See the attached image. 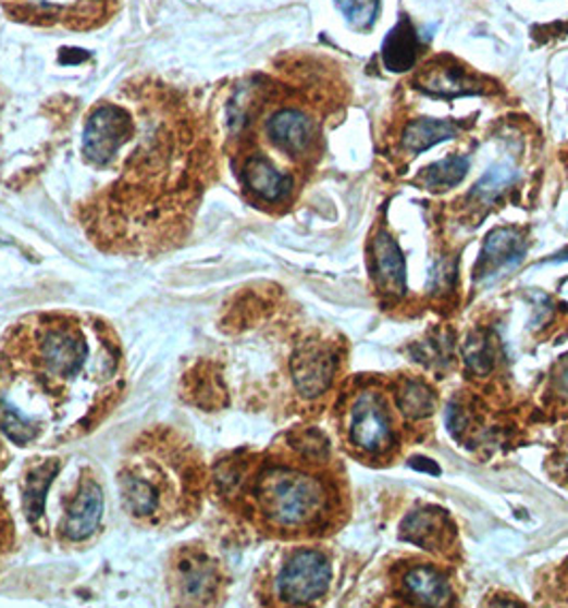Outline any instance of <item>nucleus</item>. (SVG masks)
Here are the masks:
<instances>
[{
    "mask_svg": "<svg viewBox=\"0 0 568 608\" xmlns=\"http://www.w3.org/2000/svg\"><path fill=\"white\" fill-rule=\"evenodd\" d=\"M257 504L266 519L279 528H299L321 510L325 492L323 485L293 468L266 470L255 487Z\"/></svg>",
    "mask_w": 568,
    "mask_h": 608,
    "instance_id": "nucleus-1",
    "label": "nucleus"
},
{
    "mask_svg": "<svg viewBox=\"0 0 568 608\" xmlns=\"http://www.w3.org/2000/svg\"><path fill=\"white\" fill-rule=\"evenodd\" d=\"M86 357L88 344L79 325L57 317L33 330V370L48 390L73 383L84 372Z\"/></svg>",
    "mask_w": 568,
    "mask_h": 608,
    "instance_id": "nucleus-2",
    "label": "nucleus"
},
{
    "mask_svg": "<svg viewBox=\"0 0 568 608\" xmlns=\"http://www.w3.org/2000/svg\"><path fill=\"white\" fill-rule=\"evenodd\" d=\"M330 583V559L321 551L304 549L291 555V559L284 563L276 581V592L284 605L301 607L321 600L328 594Z\"/></svg>",
    "mask_w": 568,
    "mask_h": 608,
    "instance_id": "nucleus-3",
    "label": "nucleus"
},
{
    "mask_svg": "<svg viewBox=\"0 0 568 608\" xmlns=\"http://www.w3.org/2000/svg\"><path fill=\"white\" fill-rule=\"evenodd\" d=\"M133 131L128 113L114 106L95 111L84 131V154L97 165H108Z\"/></svg>",
    "mask_w": 568,
    "mask_h": 608,
    "instance_id": "nucleus-4",
    "label": "nucleus"
},
{
    "mask_svg": "<svg viewBox=\"0 0 568 608\" xmlns=\"http://www.w3.org/2000/svg\"><path fill=\"white\" fill-rule=\"evenodd\" d=\"M417 90L425 92L434 99L452 101L457 97H474L483 95V82L472 75L466 66L455 62L454 58H439L428 62L415 79Z\"/></svg>",
    "mask_w": 568,
    "mask_h": 608,
    "instance_id": "nucleus-5",
    "label": "nucleus"
},
{
    "mask_svg": "<svg viewBox=\"0 0 568 608\" xmlns=\"http://www.w3.org/2000/svg\"><path fill=\"white\" fill-rule=\"evenodd\" d=\"M350 441L355 446L368 450V452H379L385 450L392 438V421L385 410V404L381 401L379 395L374 393H361L350 410V427H348Z\"/></svg>",
    "mask_w": 568,
    "mask_h": 608,
    "instance_id": "nucleus-6",
    "label": "nucleus"
},
{
    "mask_svg": "<svg viewBox=\"0 0 568 608\" xmlns=\"http://www.w3.org/2000/svg\"><path fill=\"white\" fill-rule=\"evenodd\" d=\"M336 372V359L334 352L317 342L304 344L291 361V374L297 390L304 397H319L325 393Z\"/></svg>",
    "mask_w": 568,
    "mask_h": 608,
    "instance_id": "nucleus-7",
    "label": "nucleus"
},
{
    "mask_svg": "<svg viewBox=\"0 0 568 608\" xmlns=\"http://www.w3.org/2000/svg\"><path fill=\"white\" fill-rule=\"evenodd\" d=\"M103 504H106V499H103L101 487L92 479L82 481L77 496L73 498L66 510V519L62 523V534L71 543H82V541L90 538L101 523Z\"/></svg>",
    "mask_w": 568,
    "mask_h": 608,
    "instance_id": "nucleus-8",
    "label": "nucleus"
},
{
    "mask_svg": "<svg viewBox=\"0 0 568 608\" xmlns=\"http://www.w3.org/2000/svg\"><path fill=\"white\" fill-rule=\"evenodd\" d=\"M266 131H268L270 141L279 150H283L284 154H291V157L306 154L312 148V141L317 135L314 122L299 110L276 111L268 120Z\"/></svg>",
    "mask_w": 568,
    "mask_h": 608,
    "instance_id": "nucleus-9",
    "label": "nucleus"
},
{
    "mask_svg": "<svg viewBox=\"0 0 568 608\" xmlns=\"http://www.w3.org/2000/svg\"><path fill=\"white\" fill-rule=\"evenodd\" d=\"M523 255H526V241H523L521 233L511 226H503V228H494L485 237L479 265H483L485 276L498 274L507 268L519 265Z\"/></svg>",
    "mask_w": 568,
    "mask_h": 608,
    "instance_id": "nucleus-10",
    "label": "nucleus"
},
{
    "mask_svg": "<svg viewBox=\"0 0 568 608\" xmlns=\"http://www.w3.org/2000/svg\"><path fill=\"white\" fill-rule=\"evenodd\" d=\"M372 252H374V276L379 286L385 293L402 295L406 290V263L398 241L385 228H381L374 237Z\"/></svg>",
    "mask_w": 568,
    "mask_h": 608,
    "instance_id": "nucleus-11",
    "label": "nucleus"
},
{
    "mask_svg": "<svg viewBox=\"0 0 568 608\" xmlns=\"http://www.w3.org/2000/svg\"><path fill=\"white\" fill-rule=\"evenodd\" d=\"M419 52L421 39L417 35V28L412 26L408 15H399L398 24L390 30L381 48L385 69L392 73L410 71L419 58Z\"/></svg>",
    "mask_w": 568,
    "mask_h": 608,
    "instance_id": "nucleus-12",
    "label": "nucleus"
},
{
    "mask_svg": "<svg viewBox=\"0 0 568 608\" xmlns=\"http://www.w3.org/2000/svg\"><path fill=\"white\" fill-rule=\"evenodd\" d=\"M244 182L257 197H261L263 201H270V203L283 201L293 188V179L288 175H284L283 171H279L276 166L272 165L270 159H266L261 154H255L246 161Z\"/></svg>",
    "mask_w": 568,
    "mask_h": 608,
    "instance_id": "nucleus-13",
    "label": "nucleus"
},
{
    "mask_svg": "<svg viewBox=\"0 0 568 608\" xmlns=\"http://www.w3.org/2000/svg\"><path fill=\"white\" fill-rule=\"evenodd\" d=\"M459 135V124L454 120H436V117H419L412 120L402 133V148L410 154H421L447 139Z\"/></svg>",
    "mask_w": 568,
    "mask_h": 608,
    "instance_id": "nucleus-14",
    "label": "nucleus"
},
{
    "mask_svg": "<svg viewBox=\"0 0 568 608\" xmlns=\"http://www.w3.org/2000/svg\"><path fill=\"white\" fill-rule=\"evenodd\" d=\"M180 587L184 600L203 605L214 598L219 574L210 561H203L201 557H186V561L180 563Z\"/></svg>",
    "mask_w": 568,
    "mask_h": 608,
    "instance_id": "nucleus-15",
    "label": "nucleus"
},
{
    "mask_svg": "<svg viewBox=\"0 0 568 608\" xmlns=\"http://www.w3.org/2000/svg\"><path fill=\"white\" fill-rule=\"evenodd\" d=\"M406 590L428 607H447L452 603L449 581L430 566H417L404 576Z\"/></svg>",
    "mask_w": 568,
    "mask_h": 608,
    "instance_id": "nucleus-16",
    "label": "nucleus"
},
{
    "mask_svg": "<svg viewBox=\"0 0 568 608\" xmlns=\"http://www.w3.org/2000/svg\"><path fill=\"white\" fill-rule=\"evenodd\" d=\"M468 169H470L468 159L454 154V157H447V159H443L434 165L425 166L421 177H419V184L428 190L443 193V190H449L457 184H461Z\"/></svg>",
    "mask_w": 568,
    "mask_h": 608,
    "instance_id": "nucleus-17",
    "label": "nucleus"
},
{
    "mask_svg": "<svg viewBox=\"0 0 568 608\" xmlns=\"http://www.w3.org/2000/svg\"><path fill=\"white\" fill-rule=\"evenodd\" d=\"M58 472L57 461L52 463H41L37 468H33V474L26 479V487H24V508L30 521H37L44 514V506H46V492L48 485L52 483L54 474Z\"/></svg>",
    "mask_w": 568,
    "mask_h": 608,
    "instance_id": "nucleus-18",
    "label": "nucleus"
},
{
    "mask_svg": "<svg viewBox=\"0 0 568 608\" xmlns=\"http://www.w3.org/2000/svg\"><path fill=\"white\" fill-rule=\"evenodd\" d=\"M441 525H439V514L432 510H419L406 517L402 523V538L421 545L423 549H432L441 541Z\"/></svg>",
    "mask_w": 568,
    "mask_h": 608,
    "instance_id": "nucleus-19",
    "label": "nucleus"
},
{
    "mask_svg": "<svg viewBox=\"0 0 568 608\" xmlns=\"http://www.w3.org/2000/svg\"><path fill=\"white\" fill-rule=\"evenodd\" d=\"M519 177L517 169L511 165H494L485 171V175L470 190V199H479L481 203H492L501 193H505L513 182Z\"/></svg>",
    "mask_w": 568,
    "mask_h": 608,
    "instance_id": "nucleus-20",
    "label": "nucleus"
},
{
    "mask_svg": "<svg viewBox=\"0 0 568 608\" xmlns=\"http://www.w3.org/2000/svg\"><path fill=\"white\" fill-rule=\"evenodd\" d=\"M398 406L406 419H425L434 412V395L423 383L408 381L399 388Z\"/></svg>",
    "mask_w": 568,
    "mask_h": 608,
    "instance_id": "nucleus-21",
    "label": "nucleus"
},
{
    "mask_svg": "<svg viewBox=\"0 0 568 608\" xmlns=\"http://www.w3.org/2000/svg\"><path fill=\"white\" fill-rule=\"evenodd\" d=\"M344 20L355 30H370L381 13V0H334Z\"/></svg>",
    "mask_w": 568,
    "mask_h": 608,
    "instance_id": "nucleus-22",
    "label": "nucleus"
},
{
    "mask_svg": "<svg viewBox=\"0 0 568 608\" xmlns=\"http://www.w3.org/2000/svg\"><path fill=\"white\" fill-rule=\"evenodd\" d=\"M464 357L474 374H487L494 368V350L485 335H472L466 342Z\"/></svg>",
    "mask_w": 568,
    "mask_h": 608,
    "instance_id": "nucleus-23",
    "label": "nucleus"
},
{
    "mask_svg": "<svg viewBox=\"0 0 568 608\" xmlns=\"http://www.w3.org/2000/svg\"><path fill=\"white\" fill-rule=\"evenodd\" d=\"M410 468H415V470H423V472H428V474H441V468L434 463V461H430V459H423V457H415V459H410Z\"/></svg>",
    "mask_w": 568,
    "mask_h": 608,
    "instance_id": "nucleus-24",
    "label": "nucleus"
},
{
    "mask_svg": "<svg viewBox=\"0 0 568 608\" xmlns=\"http://www.w3.org/2000/svg\"><path fill=\"white\" fill-rule=\"evenodd\" d=\"M567 259H568V250L567 252H563V255H560V257H558L556 261H567Z\"/></svg>",
    "mask_w": 568,
    "mask_h": 608,
    "instance_id": "nucleus-25",
    "label": "nucleus"
},
{
    "mask_svg": "<svg viewBox=\"0 0 568 608\" xmlns=\"http://www.w3.org/2000/svg\"><path fill=\"white\" fill-rule=\"evenodd\" d=\"M563 381H565V385H567V388H568V370H567V374H565V379H563Z\"/></svg>",
    "mask_w": 568,
    "mask_h": 608,
    "instance_id": "nucleus-26",
    "label": "nucleus"
}]
</instances>
